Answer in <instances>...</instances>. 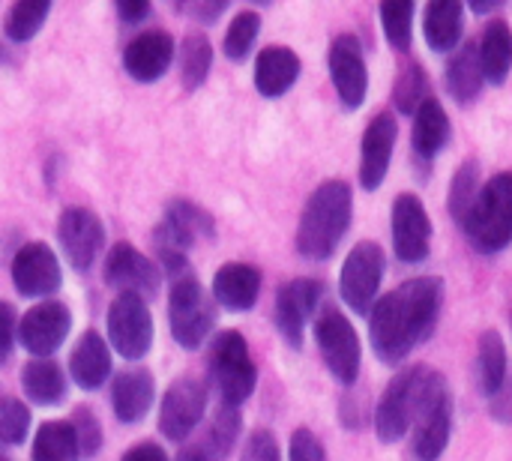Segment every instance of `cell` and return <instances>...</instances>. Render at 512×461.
<instances>
[{
  "label": "cell",
  "mask_w": 512,
  "mask_h": 461,
  "mask_svg": "<svg viewBox=\"0 0 512 461\" xmlns=\"http://www.w3.org/2000/svg\"><path fill=\"white\" fill-rule=\"evenodd\" d=\"M381 27H384V36L387 42L408 54L411 51V42H414V12L417 6L414 3H381Z\"/></svg>",
  "instance_id": "37"
},
{
  "label": "cell",
  "mask_w": 512,
  "mask_h": 461,
  "mask_svg": "<svg viewBox=\"0 0 512 461\" xmlns=\"http://www.w3.org/2000/svg\"><path fill=\"white\" fill-rule=\"evenodd\" d=\"M468 243L480 255H498L512 243V174H495L480 195L462 225Z\"/></svg>",
  "instance_id": "4"
},
{
  "label": "cell",
  "mask_w": 512,
  "mask_h": 461,
  "mask_svg": "<svg viewBox=\"0 0 512 461\" xmlns=\"http://www.w3.org/2000/svg\"><path fill=\"white\" fill-rule=\"evenodd\" d=\"M105 282L111 288H117L120 294H156L159 288V273H156V264H150L135 246L129 243H117L111 252H108V261H105Z\"/></svg>",
  "instance_id": "19"
},
{
  "label": "cell",
  "mask_w": 512,
  "mask_h": 461,
  "mask_svg": "<svg viewBox=\"0 0 512 461\" xmlns=\"http://www.w3.org/2000/svg\"><path fill=\"white\" fill-rule=\"evenodd\" d=\"M480 51V66H483V78L495 87L507 84L512 69V30L507 21L495 18L486 24L483 39L477 45Z\"/></svg>",
  "instance_id": "27"
},
{
  "label": "cell",
  "mask_w": 512,
  "mask_h": 461,
  "mask_svg": "<svg viewBox=\"0 0 512 461\" xmlns=\"http://www.w3.org/2000/svg\"><path fill=\"white\" fill-rule=\"evenodd\" d=\"M177 461H207L198 450H186V453H180V459Z\"/></svg>",
  "instance_id": "49"
},
{
  "label": "cell",
  "mask_w": 512,
  "mask_h": 461,
  "mask_svg": "<svg viewBox=\"0 0 512 461\" xmlns=\"http://www.w3.org/2000/svg\"><path fill=\"white\" fill-rule=\"evenodd\" d=\"M450 435H453V396L447 381L438 378L414 420V441L408 461H438L450 447Z\"/></svg>",
  "instance_id": "9"
},
{
  "label": "cell",
  "mask_w": 512,
  "mask_h": 461,
  "mask_svg": "<svg viewBox=\"0 0 512 461\" xmlns=\"http://www.w3.org/2000/svg\"><path fill=\"white\" fill-rule=\"evenodd\" d=\"M486 78H483V66H480V51L477 45H465L459 48L450 63H447V93L459 102V105H471L480 90H483Z\"/></svg>",
  "instance_id": "28"
},
{
  "label": "cell",
  "mask_w": 512,
  "mask_h": 461,
  "mask_svg": "<svg viewBox=\"0 0 512 461\" xmlns=\"http://www.w3.org/2000/svg\"><path fill=\"white\" fill-rule=\"evenodd\" d=\"M477 378L480 390L492 399L507 381V348L498 330H486L477 348Z\"/></svg>",
  "instance_id": "30"
},
{
  "label": "cell",
  "mask_w": 512,
  "mask_h": 461,
  "mask_svg": "<svg viewBox=\"0 0 512 461\" xmlns=\"http://www.w3.org/2000/svg\"><path fill=\"white\" fill-rule=\"evenodd\" d=\"M315 339L321 348V357L330 369V375L342 384L351 387L360 378V339L357 330L351 327V321L339 312V309H324L315 321Z\"/></svg>",
  "instance_id": "7"
},
{
  "label": "cell",
  "mask_w": 512,
  "mask_h": 461,
  "mask_svg": "<svg viewBox=\"0 0 512 461\" xmlns=\"http://www.w3.org/2000/svg\"><path fill=\"white\" fill-rule=\"evenodd\" d=\"M465 33V6L459 0H435L423 9V36L432 51L450 54Z\"/></svg>",
  "instance_id": "22"
},
{
  "label": "cell",
  "mask_w": 512,
  "mask_h": 461,
  "mask_svg": "<svg viewBox=\"0 0 512 461\" xmlns=\"http://www.w3.org/2000/svg\"><path fill=\"white\" fill-rule=\"evenodd\" d=\"M450 135H453L450 117H447L444 105L432 96V99L423 102L420 111L414 114V132H411L414 153H417L423 162H432V159L450 144Z\"/></svg>",
  "instance_id": "25"
},
{
  "label": "cell",
  "mask_w": 512,
  "mask_h": 461,
  "mask_svg": "<svg viewBox=\"0 0 512 461\" xmlns=\"http://www.w3.org/2000/svg\"><path fill=\"white\" fill-rule=\"evenodd\" d=\"M390 228H393V249L402 264H420L429 258L432 222H429L426 204L417 195L402 192L393 201V225Z\"/></svg>",
  "instance_id": "11"
},
{
  "label": "cell",
  "mask_w": 512,
  "mask_h": 461,
  "mask_svg": "<svg viewBox=\"0 0 512 461\" xmlns=\"http://www.w3.org/2000/svg\"><path fill=\"white\" fill-rule=\"evenodd\" d=\"M258 30H261V18L258 12L246 9L240 12L231 24H228V33H225V54L231 60H246L255 39H258Z\"/></svg>",
  "instance_id": "38"
},
{
  "label": "cell",
  "mask_w": 512,
  "mask_h": 461,
  "mask_svg": "<svg viewBox=\"0 0 512 461\" xmlns=\"http://www.w3.org/2000/svg\"><path fill=\"white\" fill-rule=\"evenodd\" d=\"M108 336L123 360H141L153 345V318L138 294H117L108 309Z\"/></svg>",
  "instance_id": "10"
},
{
  "label": "cell",
  "mask_w": 512,
  "mask_h": 461,
  "mask_svg": "<svg viewBox=\"0 0 512 461\" xmlns=\"http://www.w3.org/2000/svg\"><path fill=\"white\" fill-rule=\"evenodd\" d=\"M291 461H327L324 444L315 438V432L309 429H297L291 435Z\"/></svg>",
  "instance_id": "42"
},
{
  "label": "cell",
  "mask_w": 512,
  "mask_h": 461,
  "mask_svg": "<svg viewBox=\"0 0 512 461\" xmlns=\"http://www.w3.org/2000/svg\"><path fill=\"white\" fill-rule=\"evenodd\" d=\"M48 12H51L48 0H21V3H15L9 9L3 30H6V36L12 42H27V39H33L39 33V27L45 24Z\"/></svg>",
  "instance_id": "36"
},
{
  "label": "cell",
  "mask_w": 512,
  "mask_h": 461,
  "mask_svg": "<svg viewBox=\"0 0 512 461\" xmlns=\"http://www.w3.org/2000/svg\"><path fill=\"white\" fill-rule=\"evenodd\" d=\"M261 294V270L252 264H225L213 279V297L231 312H249Z\"/></svg>",
  "instance_id": "23"
},
{
  "label": "cell",
  "mask_w": 512,
  "mask_h": 461,
  "mask_svg": "<svg viewBox=\"0 0 512 461\" xmlns=\"http://www.w3.org/2000/svg\"><path fill=\"white\" fill-rule=\"evenodd\" d=\"M300 78V57L285 45H270L255 60V87L267 99L285 96Z\"/></svg>",
  "instance_id": "21"
},
{
  "label": "cell",
  "mask_w": 512,
  "mask_h": 461,
  "mask_svg": "<svg viewBox=\"0 0 512 461\" xmlns=\"http://www.w3.org/2000/svg\"><path fill=\"white\" fill-rule=\"evenodd\" d=\"M351 213H354L351 186L342 180L321 183L303 207L300 228H297V252L306 261H327L339 249L345 231L351 228Z\"/></svg>",
  "instance_id": "2"
},
{
  "label": "cell",
  "mask_w": 512,
  "mask_h": 461,
  "mask_svg": "<svg viewBox=\"0 0 512 461\" xmlns=\"http://www.w3.org/2000/svg\"><path fill=\"white\" fill-rule=\"evenodd\" d=\"M321 300V285L315 279H294L279 288L276 297V327L291 348H303L306 324Z\"/></svg>",
  "instance_id": "16"
},
{
  "label": "cell",
  "mask_w": 512,
  "mask_h": 461,
  "mask_svg": "<svg viewBox=\"0 0 512 461\" xmlns=\"http://www.w3.org/2000/svg\"><path fill=\"white\" fill-rule=\"evenodd\" d=\"M69 327H72V315L63 303H39L21 318L18 342L24 345V351L45 360L63 345V339L69 336Z\"/></svg>",
  "instance_id": "14"
},
{
  "label": "cell",
  "mask_w": 512,
  "mask_h": 461,
  "mask_svg": "<svg viewBox=\"0 0 512 461\" xmlns=\"http://www.w3.org/2000/svg\"><path fill=\"white\" fill-rule=\"evenodd\" d=\"M57 237H60V246H63V252L69 258V264L75 270H87L93 264V258L99 255V249H102L105 228H102L96 213H90L84 207H69L60 216Z\"/></svg>",
  "instance_id": "17"
},
{
  "label": "cell",
  "mask_w": 512,
  "mask_h": 461,
  "mask_svg": "<svg viewBox=\"0 0 512 461\" xmlns=\"http://www.w3.org/2000/svg\"><path fill=\"white\" fill-rule=\"evenodd\" d=\"M21 387L27 393L30 402L36 405H60L63 396H66V381H63V372L57 363L51 360H30L21 372Z\"/></svg>",
  "instance_id": "29"
},
{
  "label": "cell",
  "mask_w": 512,
  "mask_h": 461,
  "mask_svg": "<svg viewBox=\"0 0 512 461\" xmlns=\"http://www.w3.org/2000/svg\"><path fill=\"white\" fill-rule=\"evenodd\" d=\"M111 405L120 423H138L153 405V375L147 369H126L114 378Z\"/></svg>",
  "instance_id": "24"
},
{
  "label": "cell",
  "mask_w": 512,
  "mask_h": 461,
  "mask_svg": "<svg viewBox=\"0 0 512 461\" xmlns=\"http://www.w3.org/2000/svg\"><path fill=\"white\" fill-rule=\"evenodd\" d=\"M72 429H75V438H78V450L81 456H96V450L102 447V429H99V420L87 411V408H78L75 417H72Z\"/></svg>",
  "instance_id": "40"
},
{
  "label": "cell",
  "mask_w": 512,
  "mask_h": 461,
  "mask_svg": "<svg viewBox=\"0 0 512 461\" xmlns=\"http://www.w3.org/2000/svg\"><path fill=\"white\" fill-rule=\"evenodd\" d=\"M69 372L81 390H99L105 384V378L111 375V354H108V345L102 342L99 333L87 330L78 339L72 360H69Z\"/></svg>",
  "instance_id": "26"
},
{
  "label": "cell",
  "mask_w": 512,
  "mask_h": 461,
  "mask_svg": "<svg viewBox=\"0 0 512 461\" xmlns=\"http://www.w3.org/2000/svg\"><path fill=\"white\" fill-rule=\"evenodd\" d=\"M168 318H171V336L177 339V345L189 351L198 348L210 336L216 324V309L192 273H183L174 279L171 297H168Z\"/></svg>",
  "instance_id": "6"
},
{
  "label": "cell",
  "mask_w": 512,
  "mask_h": 461,
  "mask_svg": "<svg viewBox=\"0 0 512 461\" xmlns=\"http://www.w3.org/2000/svg\"><path fill=\"white\" fill-rule=\"evenodd\" d=\"M60 264L45 243H27L12 258V282L24 297H48L60 288Z\"/></svg>",
  "instance_id": "18"
},
{
  "label": "cell",
  "mask_w": 512,
  "mask_h": 461,
  "mask_svg": "<svg viewBox=\"0 0 512 461\" xmlns=\"http://www.w3.org/2000/svg\"><path fill=\"white\" fill-rule=\"evenodd\" d=\"M222 9H225V0H219V3H192V6H186V12L198 15L201 21H210V18H216Z\"/></svg>",
  "instance_id": "47"
},
{
  "label": "cell",
  "mask_w": 512,
  "mask_h": 461,
  "mask_svg": "<svg viewBox=\"0 0 512 461\" xmlns=\"http://www.w3.org/2000/svg\"><path fill=\"white\" fill-rule=\"evenodd\" d=\"M477 195H480V165H477V159H468L459 165L453 186H450V216L456 219L459 228L465 225Z\"/></svg>",
  "instance_id": "35"
},
{
  "label": "cell",
  "mask_w": 512,
  "mask_h": 461,
  "mask_svg": "<svg viewBox=\"0 0 512 461\" xmlns=\"http://www.w3.org/2000/svg\"><path fill=\"white\" fill-rule=\"evenodd\" d=\"M501 6H504L501 0H492V3H471V9L480 12V15H483V12H495V9H501Z\"/></svg>",
  "instance_id": "48"
},
{
  "label": "cell",
  "mask_w": 512,
  "mask_h": 461,
  "mask_svg": "<svg viewBox=\"0 0 512 461\" xmlns=\"http://www.w3.org/2000/svg\"><path fill=\"white\" fill-rule=\"evenodd\" d=\"M210 381L219 390V402L240 408L255 384H258V369L249 357V345L237 330H225L213 339L210 348Z\"/></svg>",
  "instance_id": "5"
},
{
  "label": "cell",
  "mask_w": 512,
  "mask_h": 461,
  "mask_svg": "<svg viewBox=\"0 0 512 461\" xmlns=\"http://www.w3.org/2000/svg\"><path fill=\"white\" fill-rule=\"evenodd\" d=\"M237 432H240V408L222 405L216 411V420L207 432V438L195 447L207 461H225L231 453V447L237 444Z\"/></svg>",
  "instance_id": "32"
},
{
  "label": "cell",
  "mask_w": 512,
  "mask_h": 461,
  "mask_svg": "<svg viewBox=\"0 0 512 461\" xmlns=\"http://www.w3.org/2000/svg\"><path fill=\"white\" fill-rule=\"evenodd\" d=\"M240 461H282L279 444H276L273 432H267V429L252 432L249 441H246V447H243V459Z\"/></svg>",
  "instance_id": "41"
},
{
  "label": "cell",
  "mask_w": 512,
  "mask_h": 461,
  "mask_svg": "<svg viewBox=\"0 0 512 461\" xmlns=\"http://www.w3.org/2000/svg\"><path fill=\"white\" fill-rule=\"evenodd\" d=\"M489 414L498 420V423H504V426H512V375H507V381H504V387L489 399Z\"/></svg>",
  "instance_id": "43"
},
{
  "label": "cell",
  "mask_w": 512,
  "mask_h": 461,
  "mask_svg": "<svg viewBox=\"0 0 512 461\" xmlns=\"http://www.w3.org/2000/svg\"><path fill=\"white\" fill-rule=\"evenodd\" d=\"M117 15L126 24H138L150 15V3L147 0H123V3H117Z\"/></svg>",
  "instance_id": "45"
},
{
  "label": "cell",
  "mask_w": 512,
  "mask_h": 461,
  "mask_svg": "<svg viewBox=\"0 0 512 461\" xmlns=\"http://www.w3.org/2000/svg\"><path fill=\"white\" fill-rule=\"evenodd\" d=\"M429 75L420 63H408L393 84V102L402 114H417L423 102H429Z\"/></svg>",
  "instance_id": "34"
},
{
  "label": "cell",
  "mask_w": 512,
  "mask_h": 461,
  "mask_svg": "<svg viewBox=\"0 0 512 461\" xmlns=\"http://www.w3.org/2000/svg\"><path fill=\"white\" fill-rule=\"evenodd\" d=\"M207 408V387L198 378H177L165 399H162V411H159V432L168 441H183L192 435V429L201 423Z\"/></svg>",
  "instance_id": "13"
},
{
  "label": "cell",
  "mask_w": 512,
  "mask_h": 461,
  "mask_svg": "<svg viewBox=\"0 0 512 461\" xmlns=\"http://www.w3.org/2000/svg\"><path fill=\"white\" fill-rule=\"evenodd\" d=\"M30 429V411L18 399H0V444H24Z\"/></svg>",
  "instance_id": "39"
},
{
  "label": "cell",
  "mask_w": 512,
  "mask_h": 461,
  "mask_svg": "<svg viewBox=\"0 0 512 461\" xmlns=\"http://www.w3.org/2000/svg\"><path fill=\"white\" fill-rule=\"evenodd\" d=\"M171 57H174V39L165 30H147L126 45L123 66L135 81H156L168 72Z\"/></svg>",
  "instance_id": "20"
},
{
  "label": "cell",
  "mask_w": 512,
  "mask_h": 461,
  "mask_svg": "<svg viewBox=\"0 0 512 461\" xmlns=\"http://www.w3.org/2000/svg\"><path fill=\"white\" fill-rule=\"evenodd\" d=\"M384 264H387L384 249L372 240H363L348 252L342 273H339V294L351 312L357 315L372 312L381 279H384Z\"/></svg>",
  "instance_id": "8"
},
{
  "label": "cell",
  "mask_w": 512,
  "mask_h": 461,
  "mask_svg": "<svg viewBox=\"0 0 512 461\" xmlns=\"http://www.w3.org/2000/svg\"><path fill=\"white\" fill-rule=\"evenodd\" d=\"M330 78L348 111H357L366 102L369 69L363 57V45L354 33H342L330 45Z\"/></svg>",
  "instance_id": "12"
},
{
  "label": "cell",
  "mask_w": 512,
  "mask_h": 461,
  "mask_svg": "<svg viewBox=\"0 0 512 461\" xmlns=\"http://www.w3.org/2000/svg\"><path fill=\"white\" fill-rule=\"evenodd\" d=\"M438 378L441 375L429 366H411L390 381L375 408V435L381 444H396L408 435Z\"/></svg>",
  "instance_id": "3"
},
{
  "label": "cell",
  "mask_w": 512,
  "mask_h": 461,
  "mask_svg": "<svg viewBox=\"0 0 512 461\" xmlns=\"http://www.w3.org/2000/svg\"><path fill=\"white\" fill-rule=\"evenodd\" d=\"M81 456L72 423H45L33 441V461H75Z\"/></svg>",
  "instance_id": "31"
},
{
  "label": "cell",
  "mask_w": 512,
  "mask_h": 461,
  "mask_svg": "<svg viewBox=\"0 0 512 461\" xmlns=\"http://www.w3.org/2000/svg\"><path fill=\"white\" fill-rule=\"evenodd\" d=\"M15 309L9 303H0V360H6L12 354V345H15Z\"/></svg>",
  "instance_id": "44"
},
{
  "label": "cell",
  "mask_w": 512,
  "mask_h": 461,
  "mask_svg": "<svg viewBox=\"0 0 512 461\" xmlns=\"http://www.w3.org/2000/svg\"><path fill=\"white\" fill-rule=\"evenodd\" d=\"M213 63V45L204 33H189L180 48V78L186 90H195L204 84Z\"/></svg>",
  "instance_id": "33"
},
{
  "label": "cell",
  "mask_w": 512,
  "mask_h": 461,
  "mask_svg": "<svg viewBox=\"0 0 512 461\" xmlns=\"http://www.w3.org/2000/svg\"><path fill=\"white\" fill-rule=\"evenodd\" d=\"M3 60H6V51H3V48H0V63H3Z\"/></svg>",
  "instance_id": "50"
},
{
  "label": "cell",
  "mask_w": 512,
  "mask_h": 461,
  "mask_svg": "<svg viewBox=\"0 0 512 461\" xmlns=\"http://www.w3.org/2000/svg\"><path fill=\"white\" fill-rule=\"evenodd\" d=\"M444 309V279L438 276H420L402 282L396 291L384 294L372 306L369 318V336L372 351L384 366H399L408 360V354L423 345Z\"/></svg>",
  "instance_id": "1"
},
{
  "label": "cell",
  "mask_w": 512,
  "mask_h": 461,
  "mask_svg": "<svg viewBox=\"0 0 512 461\" xmlns=\"http://www.w3.org/2000/svg\"><path fill=\"white\" fill-rule=\"evenodd\" d=\"M396 135H399V126H396V117L390 111L375 114L372 123L366 126L363 147H360V186L366 192L381 189V183L387 180Z\"/></svg>",
  "instance_id": "15"
},
{
  "label": "cell",
  "mask_w": 512,
  "mask_h": 461,
  "mask_svg": "<svg viewBox=\"0 0 512 461\" xmlns=\"http://www.w3.org/2000/svg\"><path fill=\"white\" fill-rule=\"evenodd\" d=\"M123 461H168L165 459V453L156 447V444H138V447H132Z\"/></svg>",
  "instance_id": "46"
}]
</instances>
